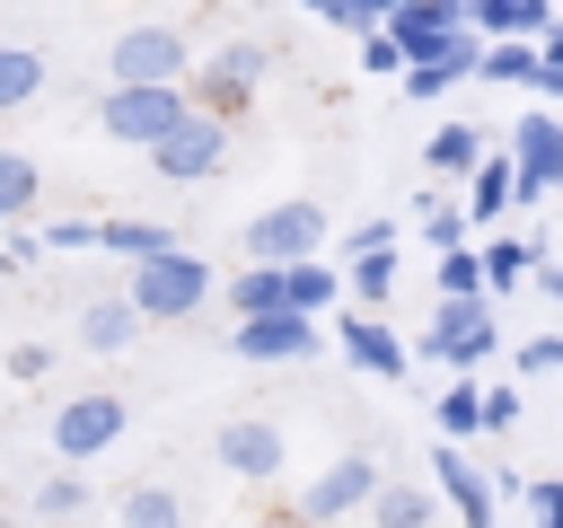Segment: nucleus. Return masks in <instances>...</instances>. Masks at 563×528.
Here are the masks:
<instances>
[{"label":"nucleus","instance_id":"c9c22d12","mask_svg":"<svg viewBox=\"0 0 563 528\" xmlns=\"http://www.w3.org/2000/svg\"><path fill=\"white\" fill-rule=\"evenodd\" d=\"M35 238H44V255H79V246H97V220H44Z\"/></svg>","mask_w":563,"mask_h":528},{"label":"nucleus","instance_id":"2eb2a0df","mask_svg":"<svg viewBox=\"0 0 563 528\" xmlns=\"http://www.w3.org/2000/svg\"><path fill=\"white\" fill-rule=\"evenodd\" d=\"M378 26H387V44H396L405 62H422L440 35H457V26H466V0H396Z\"/></svg>","mask_w":563,"mask_h":528},{"label":"nucleus","instance_id":"aec40b11","mask_svg":"<svg viewBox=\"0 0 563 528\" xmlns=\"http://www.w3.org/2000/svg\"><path fill=\"white\" fill-rule=\"evenodd\" d=\"M132 334H141V317L123 308V290H106V299L79 308V343H88V352H123Z\"/></svg>","mask_w":563,"mask_h":528},{"label":"nucleus","instance_id":"20e7f679","mask_svg":"<svg viewBox=\"0 0 563 528\" xmlns=\"http://www.w3.org/2000/svg\"><path fill=\"white\" fill-rule=\"evenodd\" d=\"M150 167H158L167 185H211V176L229 167V123H220V114H202V106H194V114H176V123L150 141Z\"/></svg>","mask_w":563,"mask_h":528},{"label":"nucleus","instance_id":"a878e982","mask_svg":"<svg viewBox=\"0 0 563 528\" xmlns=\"http://www.w3.org/2000/svg\"><path fill=\"white\" fill-rule=\"evenodd\" d=\"M334 273L352 282V299H361V308H378V299L396 290V246H369V255H343Z\"/></svg>","mask_w":563,"mask_h":528},{"label":"nucleus","instance_id":"412c9836","mask_svg":"<svg viewBox=\"0 0 563 528\" xmlns=\"http://www.w3.org/2000/svg\"><path fill=\"white\" fill-rule=\"evenodd\" d=\"M537 70V44L528 35H484V53H475V70L466 79H493V88H519Z\"/></svg>","mask_w":563,"mask_h":528},{"label":"nucleus","instance_id":"39448f33","mask_svg":"<svg viewBox=\"0 0 563 528\" xmlns=\"http://www.w3.org/2000/svg\"><path fill=\"white\" fill-rule=\"evenodd\" d=\"M510 202H545L554 185H563V123H554V106H528L519 123H510Z\"/></svg>","mask_w":563,"mask_h":528},{"label":"nucleus","instance_id":"4be33fe9","mask_svg":"<svg viewBox=\"0 0 563 528\" xmlns=\"http://www.w3.org/2000/svg\"><path fill=\"white\" fill-rule=\"evenodd\" d=\"M97 246L141 264V255H167V246H176V229H167V220H97Z\"/></svg>","mask_w":563,"mask_h":528},{"label":"nucleus","instance_id":"5701e85b","mask_svg":"<svg viewBox=\"0 0 563 528\" xmlns=\"http://www.w3.org/2000/svg\"><path fill=\"white\" fill-rule=\"evenodd\" d=\"M220 299H229V317H264V308H282V264H246V273H229Z\"/></svg>","mask_w":563,"mask_h":528},{"label":"nucleus","instance_id":"dca6fc26","mask_svg":"<svg viewBox=\"0 0 563 528\" xmlns=\"http://www.w3.org/2000/svg\"><path fill=\"white\" fill-rule=\"evenodd\" d=\"M501 211H510V158L484 150V158L466 167V202H457V220H466V229H493Z\"/></svg>","mask_w":563,"mask_h":528},{"label":"nucleus","instance_id":"393cba45","mask_svg":"<svg viewBox=\"0 0 563 528\" xmlns=\"http://www.w3.org/2000/svg\"><path fill=\"white\" fill-rule=\"evenodd\" d=\"M35 194H44L35 158H26V150H0V229H9V220H35Z\"/></svg>","mask_w":563,"mask_h":528},{"label":"nucleus","instance_id":"58836bf2","mask_svg":"<svg viewBox=\"0 0 563 528\" xmlns=\"http://www.w3.org/2000/svg\"><path fill=\"white\" fill-rule=\"evenodd\" d=\"M369 246H396V220H361V229L343 238V255H369Z\"/></svg>","mask_w":563,"mask_h":528},{"label":"nucleus","instance_id":"72a5a7b5","mask_svg":"<svg viewBox=\"0 0 563 528\" xmlns=\"http://www.w3.org/2000/svg\"><path fill=\"white\" fill-rule=\"evenodd\" d=\"M519 502H528L537 528H563V484L554 475H519Z\"/></svg>","mask_w":563,"mask_h":528},{"label":"nucleus","instance_id":"c756f323","mask_svg":"<svg viewBox=\"0 0 563 528\" xmlns=\"http://www.w3.org/2000/svg\"><path fill=\"white\" fill-rule=\"evenodd\" d=\"M70 510H88V475H44L35 484V519H70Z\"/></svg>","mask_w":563,"mask_h":528},{"label":"nucleus","instance_id":"473e14b6","mask_svg":"<svg viewBox=\"0 0 563 528\" xmlns=\"http://www.w3.org/2000/svg\"><path fill=\"white\" fill-rule=\"evenodd\" d=\"M519 405H528V396H519L510 378H493V387H475V414H484V431H510V422H519Z\"/></svg>","mask_w":563,"mask_h":528},{"label":"nucleus","instance_id":"cd10ccee","mask_svg":"<svg viewBox=\"0 0 563 528\" xmlns=\"http://www.w3.org/2000/svg\"><path fill=\"white\" fill-rule=\"evenodd\" d=\"M475 158H484V132L475 123H440L431 132V176H466Z\"/></svg>","mask_w":563,"mask_h":528},{"label":"nucleus","instance_id":"ddd939ff","mask_svg":"<svg viewBox=\"0 0 563 528\" xmlns=\"http://www.w3.org/2000/svg\"><path fill=\"white\" fill-rule=\"evenodd\" d=\"M431 493L457 510V528H493V475L466 458V440H440L431 449Z\"/></svg>","mask_w":563,"mask_h":528},{"label":"nucleus","instance_id":"6ab92c4d","mask_svg":"<svg viewBox=\"0 0 563 528\" xmlns=\"http://www.w3.org/2000/svg\"><path fill=\"white\" fill-rule=\"evenodd\" d=\"M334 299H343V273H334V264H317V255L282 264V308H299V317H325Z\"/></svg>","mask_w":563,"mask_h":528},{"label":"nucleus","instance_id":"e433bc0d","mask_svg":"<svg viewBox=\"0 0 563 528\" xmlns=\"http://www.w3.org/2000/svg\"><path fill=\"white\" fill-rule=\"evenodd\" d=\"M545 370H563V334H528L519 343V378H545Z\"/></svg>","mask_w":563,"mask_h":528},{"label":"nucleus","instance_id":"2f4dec72","mask_svg":"<svg viewBox=\"0 0 563 528\" xmlns=\"http://www.w3.org/2000/svg\"><path fill=\"white\" fill-rule=\"evenodd\" d=\"M475 290H484L475 246H449V255H440V299H475Z\"/></svg>","mask_w":563,"mask_h":528},{"label":"nucleus","instance_id":"ea45409f","mask_svg":"<svg viewBox=\"0 0 563 528\" xmlns=\"http://www.w3.org/2000/svg\"><path fill=\"white\" fill-rule=\"evenodd\" d=\"M44 370H53V343H18L9 352V378H44Z\"/></svg>","mask_w":563,"mask_h":528},{"label":"nucleus","instance_id":"b1692460","mask_svg":"<svg viewBox=\"0 0 563 528\" xmlns=\"http://www.w3.org/2000/svg\"><path fill=\"white\" fill-rule=\"evenodd\" d=\"M44 97V53L35 44H0V114Z\"/></svg>","mask_w":563,"mask_h":528},{"label":"nucleus","instance_id":"0eeeda50","mask_svg":"<svg viewBox=\"0 0 563 528\" xmlns=\"http://www.w3.org/2000/svg\"><path fill=\"white\" fill-rule=\"evenodd\" d=\"M229 352H238V361H317V352H325V317H299V308L238 317V326H229Z\"/></svg>","mask_w":563,"mask_h":528},{"label":"nucleus","instance_id":"f3484780","mask_svg":"<svg viewBox=\"0 0 563 528\" xmlns=\"http://www.w3.org/2000/svg\"><path fill=\"white\" fill-rule=\"evenodd\" d=\"M537 246H545V238H510V229H484V246H475V273H484V299H510Z\"/></svg>","mask_w":563,"mask_h":528},{"label":"nucleus","instance_id":"c85d7f7f","mask_svg":"<svg viewBox=\"0 0 563 528\" xmlns=\"http://www.w3.org/2000/svg\"><path fill=\"white\" fill-rule=\"evenodd\" d=\"M123 528H185V502L167 484H132L123 493Z\"/></svg>","mask_w":563,"mask_h":528},{"label":"nucleus","instance_id":"6e6552de","mask_svg":"<svg viewBox=\"0 0 563 528\" xmlns=\"http://www.w3.org/2000/svg\"><path fill=\"white\" fill-rule=\"evenodd\" d=\"M176 114H194V97H185V88H106V106H97L106 141H123V150H150Z\"/></svg>","mask_w":563,"mask_h":528},{"label":"nucleus","instance_id":"f257e3e1","mask_svg":"<svg viewBox=\"0 0 563 528\" xmlns=\"http://www.w3.org/2000/svg\"><path fill=\"white\" fill-rule=\"evenodd\" d=\"M211 290H220V282H211V264H202V255L176 238L167 255H141V264H132V282H123V308H132L141 326H176V317H194Z\"/></svg>","mask_w":563,"mask_h":528},{"label":"nucleus","instance_id":"a211bd4d","mask_svg":"<svg viewBox=\"0 0 563 528\" xmlns=\"http://www.w3.org/2000/svg\"><path fill=\"white\" fill-rule=\"evenodd\" d=\"M361 510H369V528H431L440 493H431V484H405V475H378V493H369Z\"/></svg>","mask_w":563,"mask_h":528},{"label":"nucleus","instance_id":"4c0bfd02","mask_svg":"<svg viewBox=\"0 0 563 528\" xmlns=\"http://www.w3.org/2000/svg\"><path fill=\"white\" fill-rule=\"evenodd\" d=\"M0 255H9V273H18V264H35V255H44L35 220H9V229H0Z\"/></svg>","mask_w":563,"mask_h":528},{"label":"nucleus","instance_id":"4468645a","mask_svg":"<svg viewBox=\"0 0 563 528\" xmlns=\"http://www.w3.org/2000/svg\"><path fill=\"white\" fill-rule=\"evenodd\" d=\"M334 343H343V361L369 370V378H405V361H413L405 334H396L378 308H343V317H334Z\"/></svg>","mask_w":563,"mask_h":528},{"label":"nucleus","instance_id":"9b49d317","mask_svg":"<svg viewBox=\"0 0 563 528\" xmlns=\"http://www.w3.org/2000/svg\"><path fill=\"white\" fill-rule=\"evenodd\" d=\"M211 458H220L229 475H246V484H264V475H282V458H290V440H282V422H255V414H229V422L211 431Z\"/></svg>","mask_w":563,"mask_h":528},{"label":"nucleus","instance_id":"bb28decb","mask_svg":"<svg viewBox=\"0 0 563 528\" xmlns=\"http://www.w3.org/2000/svg\"><path fill=\"white\" fill-rule=\"evenodd\" d=\"M431 431H440V440H475V431H484V414H475V378H449V387H440Z\"/></svg>","mask_w":563,"mask_h":528},{"label":"nucleus","instance_id":"f03ea898","mask_svg":"<svg viewBox=\"0 0 563 528\" xmlns=\"http://www.w3.org/2000/svg\"><path fill=\"white\" fill-rule=\"evenodd\" d=\"M185 70H194V44L176 26H123L106 53V88H185Z\"/></svg>","mask_w":563,"mask_h":528},{"label":"nucleus","instance_id":"f704fd0d","mask_svg":"<svg viewBox=\"0 0 563 528\" xmlns=\"http://www.w3.org/2000/svg\"><path fill=\"white\" fill-rule=\"evenodd\" d=\"M352 35H361V70H369V79H396V70H405V53L387 44V26H352Z\"/></svg>","mask_w":563,"mask_h":528},{"label":"nucleus","instance_id":"a19ab883","mask_svg":"<svg viewBox=\"0 0 563 528\" xmlns=\"http://www.w3.org/2000/svg\"><path fill=\"white\" fill-rule=\"evenodd\" d=\"M299 9H317V18H325V0H299Z\"/></svg>","mask_w":563,"mask_h":528},{"label":"nucleus","instance_id":"7c9ffc66","mask_svg":"<svg viewBox=\"0 0 563 528\" xmlns=\"http://www.w3.org/2000/svg\"><path fill=\"white\" fill-rule=\"evenodd\" d=\"M422 246H431V255L466 246V220H457V202H422Z\"/></svg>","mask_w":563,"mask_h":528},{"label":"nucleus","instance_id":"7ed1b4c3","mask_svg":"<svg viewBox=\"0 0 563 528\" xmlns=\"http://www.w3.org/2000/svg\"><path fill=\"white\" fill-rule=\"evenodd\" d=\"M493 343H501V299H440V317H431V334H422V352L431 361H449L457 378H475L484 361H493Z\"/></svg>","mask_w":563,"mask_h":528},{"label":"nucleus","instance_id":"423d86ee","mask_svg":"<svg viewBox=\"0 0 563 528\" xmlns=\"http://www.w3.org/2000/svg\"><path fill=\"white\" fill-rule=\"evenodd\" d=\"M255 88H264V44H220V53H202V62L185 70V97H194L202 114H220V123H229Z\"/></svg>","mask_w":563,"mask_h":528},{"label":"nucleus","instance_id":"1a4fd4ad","mask_svg":"<svg viewBox=\"0 0 563 528\" xmlns=\"http://www.w3.org/2000/svg\"><path fill=\"white\" fill-rule=\"evenodd\" d=\"M317 246H325V211L299 202V194L246 220V264H299V255H317Z\"/></svg>","mask_w":563,"mask_h":528},{"label":"nucleus","instance_id":"f8f14e48","mask_svg":"<svg viewBox=\"0 0 563 528\" xmlns=\"http://www.w3.org/2000/svg\"><path fill=\"white\" fill-rule=\"evenodd\" d=\"M369 493H378V458H361V449H352V458H334V466L299 493V519H308V528H334V519H352Z\"/></svg>","mask_w":563,"mask_h":528},{"label":"nucleus","instance_id":"9d476101","mask_svg":"<svg viewBox=\"0 0 563 528\" xmlns=\"http://www.w3.org/2000/svg\"><path fill=\"white\" fill-rule=\"evenodd\" d=\"M123 422H132V405H123V396H70V405L53 414V449H62V466L106 458V449L123 440Z\"/></svg>","mask_w":563,"mask_h":528}]
</instances>
